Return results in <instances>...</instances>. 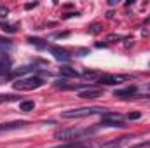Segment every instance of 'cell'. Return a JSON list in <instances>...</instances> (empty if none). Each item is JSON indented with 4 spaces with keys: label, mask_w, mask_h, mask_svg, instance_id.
Returning a JSON list of instances; mask_svg holds the SVG:
<instances>
[{
    "label": "cell",
    "mask_w": 150,
    "mask_h": 148,
    "mask_svg": "<svg viewBox=\"0 0 150 148\" xmlns=\"http://www.w3.org/2000/svg\"><path fill=\"white\" fill-rule=\"evenodd\" d=\"M51 54L58 59V61H70V54L65 51V49H59V47H52L51 49Z\"/></svg>",
    "instance_id": "52a82bcc"
},
{
    "label": "cell",
    "mask_w": 150,
    "mask_h": 148,
    "mask_svg": "<svg viewBox=\"0 0 150 148\" xmlns=\"http://www.w3.org/2000/svg\"><path fill=\"white\" fill-rule=\"evenodd\" d=\"M61 73L67 75V77H79V73L75 70H72V68H61Z\"/></svg>",
    "instance_id": "4fadbf2b"
},
{
    "label": "cell",
    "mask_w": 150,
    "mask_h": 148,
    "mask_svg": "<svg viewBox=\"0 0 150 148\" xmlns=\"http://www.w3.org/2000/svg\"><path fill=\"white\" fill-rule=\"evenodd\" d=\"M0 18H7V9H0Z\"/></svg>",
    "instance_id": "ac0fdd59"
},
{
    "label": "cell",
    "mask_w": 150,
    "mask_h": 148,
    "mask_svg": "<svg viewBox=\"0 0 150 148\" xmlns=\"http://www.w3.org/2000/svg\"><path fill=\"white\" fill-rule=\"evenodd\" d=\"M100 125H103V127H126L120 113H103Z\"/></svg>",
    "instance_id": "277c9868"
},
{
    "label": "cell",
    "mask_w": 150,
    "mask_h": 148,
    "mask_svg": "<svg viewBox=\"0 0 150 148\" xmlns=\"http://www.w3.org/2000/svg\"><path fill=\"white\" fill-rule=\"evenodd\" d=\"M0 45H11V40L9 38H0Z\"/></svg>",
    "instance_id": "2e32d148"
},
{
    "label": "cell",
    "mask_w": 150,
    "mask_h": 148,
    "mask_svg": "<svg viewBox=\"0 0 150 148\" xmlns=\"http://www.w3.org/2000/svg\"><path fill=\"white\" fill-rule=\"evenodd\" d=\"M79 96H80V98H86V99H87V98L93 99V98L101 96V89H87V91H80Z\"/></svg>",
    "instance_id": "30bf717a"
},
{
    "label": "cell",
    "mask_w": 150,
    "mask_h": 148,
    "mask_svg": "<svg viewBox=\"0 0 150 148\" xmlns=\"http://www.w3.org/2000/svg\"><path fill=\"white\" fill-rule=\"evenodd\" d=\"M129 138H119V140H112V141H108V143H103L100 148H122V145L127 141Z\"/></svg>",
    "instance_id": "9c48e42d"
},
{
    "label": "cell",
    "mask_w": 150,
    "mask_h": 148,
    "mask_svg": "<svg viewBox=\"0 0 150 148\" xmlns=\"http://www.w3.org/2000/svg\"><path fill=\"white\" fill-rule=\"evenodd\" d=\"M35 108V103L33 101H21L19 103V110L21 111H32Z\"/></svg>",
    "instance_id": "8fae6325"
},
{
    "label": "cell",
    "mask_w": 150,
    "mask_h": 148,
    "mask_svg": "<svg viewBox=\"0 0 150 148\" xmlns=\"http://www.w3.org/2000/svg\"><path fill=\"white\" fill-rule=\"evenodd\" d=\"M124 80H126V77H122V75H103V77H100V84H108V85L120 84Z\"/></svg>",
    "instance_id": "5b68a950"
},
{
    "label": "cell",
    "mask_w": 150,
    "mask_h": 148,
    "mask_svg": "<svg viewBox=\"0 0 150 148\" xmlns=\"http://www.w3.org/2000/svg\"><path fill=\"white\" fill-rule=\"evenodd\" d=\"M18 99V96H14V94H0V103H4V101H16Z\"/></svg>",
    "instance_id": "7c38bea8"
},
{
    "label": "cell",
    "mask_w": 150,
    "mask_h": 148,
    "mask_svg": "<svg viewBox=\"0 0 150 148\" xmlns=\"http://www.w3.org/2000/svg\"><path fill=\"white\" fill-rule=\"evenodd\" d=\"M42 84H44V80L35 75V77H26V78L16 80L14 89H18V91H32V89H38Z\"/></svg>",
    "instance_id": "3957f363"
},
{
    "label": "cell",
    "mask_w": 150,
    "mask_h": 148,
    "mask_svg": "<svg viewBox=\"0 0 150 148\" xmlns=\"http://www.w3.org/2000/svg\"><path fill=\"white\" fill-rule=\"evenodd\" d=\"M103 111H107L101 106H82V108H75V110H67L61 111V117L63 118H82V117H91V115H98Z\"/></svg>",
    "instance_id": "7a4b0ae2"
},
{
    "label": "cell",
    "mask_w": 150,
    "mask_h": 148,
    "mask_svg": "<svg viewBox=\"0 0 150 148\" xmlns=\"http://www.w3.org/2000/svg\"><path fill=\"white\" fill-rule=\"evenodd\" d=\"M26 122L25 120H16V122H9V124H0V132L2 131H12V129H19V127H25Z\"/></svg>",
    "instance_id": "ba28073f"
},
{
    "label": "cell",
    "mask_w": 150,
    "mask_h": 148,
    "mask_svg": "<svg viewBox=\"0 0 150 148\" xmlns=\"http://www.w3.org/2000/svg\"><path fill=\"white\" fill-rule=\"evenodd\" d=\"M140 117H142L140 111H133V113H129V118H131V120H138Z\"/></svg>",
    "instance_id": "5bb4252c"
},
{
    "label": "cell",
    "mask_w": 150,
    "mask_h": 148,
    "mask_svg": "<svg viewBox=\"0 0 150 148\" xmlns=\"http://www.w3.org/2000/svg\"><path fill=\"white\" fill-rule=\"evenodd\" d=\"M136 92H138V89H136L134 85H129V87H126V89L115 91L113 96H115V98H131V96H136Z\"/></svg>",
    "instance_id": "8992f818"
},
{
    "label": "cell",
    "mask_w": 150,
    "mask_h": 148,
    "mask_svg": "<svg viewBox=\"0 0 150 148\" xmlns=\"http://www.w3.org/2000/svg\"><path fill=\"white\" fill-rule=\"evenodd\" d=\"M150 147V141L149 143H140V145H136V147H133V148H149Z\"/></svg>",
    "instance_id": "e0dca14e"
},
{
    "label": "cell",
    "mask_w": 150,
    "mask_h": 148,
    "mask_svg": "<svg viewBox=\"0 0 150 148\" xmlns=\"http://www.w3.org/2000/svg\"><path fill=\"white\" fill-rule=\"evenodd\" d=\"M94 132H96V129L68 127V129H59V131H56V132H54V138L59 140V141H67V143H70V141H80L82 138L91 136V134H94Z\"/></svg>",
    "instance_id": "6da1fadb"
},
{
    "label": "cell",
    "mask_w": 150,
    "mask_h": 148,
    "mask_svg": "<svg viewBox=\"0 0 150 148\" xmlns=\"http://www.w3.org/2000/svg\"><path fill=\"white\" fill-rule=\"evenodd\" d=\"M149 89H150V84H149Z\"/></svg>",
    "instance_id": "d6986e66"
},
{
    "label": "cell",
    "mask_w": 150,
    "mask_h": 148,
    "mask_svg": "<svg viewBox=\"0 0 150 148\" xmlns=\"http://www.w3.org/2000/svg\"><path fill=\"white\" fill-rule=\"evenodd\" d=\"M82 77H86V78H94V77H96V73H93V72H84V73H82Z\"/></svg>",
    "instance_id": "9a60e30c"
}]
</instances>
